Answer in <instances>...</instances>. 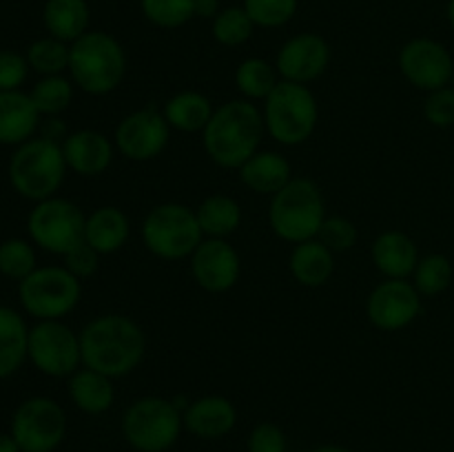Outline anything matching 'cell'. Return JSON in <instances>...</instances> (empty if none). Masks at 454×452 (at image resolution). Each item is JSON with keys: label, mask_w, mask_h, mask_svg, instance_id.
I'll return each instance as SVG.
<instances>
[{"label": "cell", "mask_w": 454, "mask_h": 452, "mask_svg": "<svg viewBox=\"0 0 454 452\" xmlns=\"http://www.w3.org/2000/svg\"><path fill=\"white\" fill-rule=\"evenodd\" d=\"M419 291L408 279H384L366 300L368 322L384 332H397L411 326L421 313Z\"/></svg>", "instance_id": "obj_15"}, {"label": "cell", "mask_w": 454, "mask_h": 452, "mask_svg": "<svg viewBox=\"0 0 454 452\" xmlns=\"http://www.w3.org/2000/svg\"><path fill=\"white\" fill-rule=\"evenodd\" d=\"M195 18H204V20H213L217 13L222 12L220 0H193Z\"/></svg>", "instance_id": "obj_43"}, {"label": "cell", "mask_w": 454, "mask_h": 452, "mask_svg": "<svg viewBox=\"0 0 454 452\" xmlns=\"http://www.w3.org/2000/svg\"><path fill=\"white\" fill-rule=\"evenodd\" d=\"M326 220V204L319 186L309 177H293L270 198L269 224L279 239L301 244L317 238Z\"/></svg>", "instance_id": "obj_5"}, {"label": "cell", "mask_w": 454, "mask_h": 452, "mask_svg": "<svg viewBox=\"0 0 454 452\" xmlns=\"http://www.w3.org/2000/svg\"><path fill=\"white\" fill-rule=\"evenodd\" d=\"M0 452H22L12 433H0Z\"/></svg>", "instance_id": "obj_44"}, {"label": "cell", "mask_w": 454, "mask_h": 452, "mask_svg": "<svg viewBox=\"0 0 454 452\" xmlns=\"http://www.w3.org/2000/svg\"><path fill=\"white\" fill-rule=\"evenodd\" d=\"M131 235L129 217L118 207H100L87 215L84 242L96 248L100 255H114L127 244Z\"/></svg>", "instance_id": "obj_24"}, {"label": "cell", "mask_w": 454, "mask_h": 452, "mask_svg": "<svg viewBox=\"0 0 454 452\" xmlns=\"http://www.w3.org/2000/svg\"><path fill=\"white\" fill-rule=\"evenodd\" d=\"M184 421L171 399L140 397L122 417V434L137 452H164L180 439Z\"/></svg>", "instance_id": "obj_9"}, {"label": "cell", "mask_w": 454, "mask_h": 452, "mask_svg": "<svg viewBox=\"0 0 454 452\" xmlns=\"http://www.w3.org/2000/svg\"><path fill=\"white\" fill-rule=\"evenodd\" d=\"M195 215H198L204 238L213 239L231 238L242 224V207H239V202L231 195L222 193L204 198L200 207L195 208Z\"/></svg>", "instance_id": "obj_28"}, {"label": "cell", "mask_w": 454, "mask_h": 452, "mask_svg": "<svg viewBox=\"0 0 454 452\" xmlns=\"http://www.w3.org/2000/svg\"><path fill=\"white\" fill-rule=\"evenodd\" d=\"M288 270L301 286L319 288L335 273V253L317 238L295 244L288 257Z\"/></svg>", "instance_id": "obj_23"}, {"label": "cell", "mask_w": 454, "mask_h": 452, "mask_svg": "<svg viewBox=\"0 0 454 452\" xmlns=\"http://www.w3.org/2000/svg\"><path fill=\"white\" fill-rule=\"evenodd\" d=\"M452 277V261L442 253H430V255L421 257L419 264H417L415 273H412V284L421 297H437L443 291H448Z\"/></svg>", "instance_id": "obj_33"}, {"label": "cell", "mask_w": 454, "mask_h": 452, "mask_svg": "<svg viewBox=\"0 0 454 452\" xmlns=\"http://www.w3.org/2000/svg\"><path fill=\"white\" fill-rule=\"evenodd\" d=\"M82 366L118 379L127 377L142 363L146 339L131 317L120 313L100 315L80 331Z\"/></svg>", "instance_id": "obj_1"}, {"label": "cell", "mask_w": 454, "mask_h": 452, "mask_svg": "<svg viewBox=\"0 0 454 452\" xmlns=\"http://www.w3.org/2000/svg\"><path fill=\"white\" fill-rule=\"evenodd\" d=\"M84 226H87V215L82 208L58 195L35 202L27 217V233L31 242L43 251L60 257L84 242Z\"/></svg>", "instance_id": "obj_10"}, {"label": "cell", "mask_w": 454, "mask_h": 452, "mask_svg": "<svg viewBox=\"0 0 454 452\" xmlns=\"http://www.w3.org/2000/svg\"><path fill=\"white\" fill-rule=\"evenodd\" d=\"M195 208L180 202H164L151 208L142 222V242L160 260H184L202 244Z\"/></svg>", "instance_id": "obj_7"}, {"label": "cell", "mask_w": 454, "mask_h": 452, "mask_svg": "<svg viewBox=\"0 0 454 452\" xmlns=\"http://www.w3.org/2000/svg\"><path fill=\"white\" fill-rule=\"evenodd\" d=\"M91 9L87 0H47L43 7V22L49 35L71 44L89 31Z\"/></svg>", "instance_id": "obj_27"}, {"label": "cell", "mask_w": 454, "mask_h": 452, "mask_svg": "<svg viewBox=\"0 0 454 452\" xmlns=\"http://www.w3.org/2000/svg\"><path fill=\"white\" fill-rule=\"evenodd\" d=\"M69 53L71 44L62 43V40L53 38V35H44V38L34 40L27 49V62L31 69L40 75H60L69 71Z\"/></svg>", "instance_id": "obj_32"}, {"label": "cell", "mask_w": 454, "mask_h": 452, "mask_svg": "<svg viewBox=\"0 0 454 452\" xmlns=\"http://www.w3.org/2000/svg\"><path fill=\"white\" fill-rule=\"evenodd\" d=\"M127 53L120 40L106 31H87L71 43L69 78L89 96H106L122 84Z\"/></svg>", "instance_id": "obj_3"}, {"label": "cell", "mask_w": 454, "mask_h": 452, "mask_svg": "<svg viewBox=\"0 0 454 452\" xmlns=\"http://www.w3.org/2000/svg\"><path fill=\"white\" fill-rule=\"evenodd\" d=\"M266 133L282 146H297L309 140L317 129L319 105L309 84L279 80L264 100Z\"/></svg>", "instance_id": "obj_6"}, {"label": "cell", "mask_w": 454, "mask_h": 452, "mask_svg": "<svg viewBox=\"0 0 454 452\" xmlns=\"http://www.w3.org/2000/svg\"><path fill=\"white\" fill-rule=\"evenodd\" d=\"M60 146L69 171L82 177L102 175L114 162L115 144L96 129H80L69 133Z\"/></svg>", "instance_id": "obj_18"}, {"label": "cell", "mask_w": 454, "mask_h": 452, "mask_svg": "<svg viewBox=\"0 0 454 452\" xmlns=\"http://www.w3.org/2000/svg\"><path fill=\"white\" fill-rule=\"evenodd\" d=\"M189 260L195 284L207 292L231 291L242 275V260L229 239L204 238Z\"/></svg>", "instance_id": "obj_17"}, {"label": "cell", "mask_w": 454, "mask_h": 452, "mask_svg": "<svg viewBox=\"0 0 454 452\" xmlns=\"http://www.w3.org/2000/svg\"><path fill=\"white\" fill-rule=\"evenodd\" d=\"M242 7L247 9L255 27L278 29L295 18L300 0H244Z\"/></svg>", "instance_id": "obj_37"}, {"label": "cell", "mask_w": 454, "mask_h": 452, "mask_svg": "<svg viewBox=\"0 0 454 452\" xmlns=\"http://www.w3.org/2000/svg\"><path fill=\"white\" fill-rule=\"evenodd\" d=\"M399 71L415 89L430 93L450 87L454 60L446 47L433 38H412L399 49Z\"/></svg>", "instance_id": "obj_14"}, {"label": "cell", "mask_w": 454, "mask_h": 452, "mask_svg": "<svg viewBox=\"0 0 454 452\" xmlns=\"http://www.w3.org/2000/svg\"><path fill=\"white\" fill-rule=\"evenodd\" d=\"M419 248L402 230H384L372 242V261L386 279H406L419 264Z\"/></svg>", "instance_id": "obj_21"}, {"label": "cell", "mask_w": 454, "mask_h": 452, "mask_svg": "<svg viewBox=\"0 0 454 452\" xmlns=\"http://www.w3.org/2000/svg\"><path fill=\"white\" fill-rule=\"evenodd\" d=\"M331 44L319 34H297L282 44L275 58V69L279 78L288 82L309 84L324 75L331 65Z\"/></svg>", "instance_id": "obj_16"}, {"label": "cell", "mask_w": 454, "mask_h": 452, "mask_svg": "<svg viewBox=\"0 0 454 452\" xmlns=\"http://www.w3.org/2000/svg\"><path fill=\"white\" fill-rule=\"evenodd\" d=\"M184 428L200 439H222L238 424L233 401L222 394H207L189 403L182 415Z\"/></svg>", "instance_id": "obj_19"}, {"label": "cell", "mask_w": 454, "mask_h": 452, "mask_svg": "<svg viewBox=\"0 0 454 452\" xmlns=\"http://www.w3.org/2000/svg\"><path fill=\"white\" fill-rule=\"evenodd\" d=\"M27 359L38 372L47 377H71L82 368V350H80V332L67 326L62 319L38 322L29 328Z\"/></svg>", "instance_id": "obj_11"}, {"label": "cell", "mask_w": 454, "mask_h": 452, "mask_svg": "<svg viewBox=\"0 0 454 452\" xmlns=\"http://www.w3.org/2000/svg\"><path fill=\"white\" fill-rule=\"evenodd\" d=\"M12 437L22 452H53L67 434V415L51 397H29L12 417Z\"/></svg>", "instance_id": "obj_12"}, {"label": "cell", "mask_w": 454, "mask_h": 452, "mask_svg": "<svg viewBox=\"0 0 454 452\" xmlns=\"http://www.w3.org/2000/svg\"><path fill=\"white\" fill-rule=\"evenodd\" d=\"M74 87L71 78L65 75H43L38 82L34 84V89L29 91L31 100H34L35 109L40 111V115H60L62 111L69 109L71 100H74Z\"/></svg>", "instance_id": "obj_31"}, {"label": "cell", "mask_w": 454, "mask_h": 452, "mask_svg": "<svg viewBox=\"0 0 454 452\" xmlns=\"http://www.w3.org/2000/svg\"><path fill=\"white\" fill-rule=\"evenodd\" d=\"M446 13H448V22H450V27H452V31H454V0H448Z\"/></svg>", "instance_id": "obj_46"}, {"label": "cell", "mask_w": 454, "mask_h": 452, "mask_svg": "<svg viewBox=\"0 0 454 452\" xmlns=\"http://www.w3.org/2000/svg\"><path fill=\"white\" fill-rule=\"evenodd\" d=\"M424 118L433 127H454V87H443L428 93L424 102Z\"/></svg>", "instance_id": "obj_39"}, {"label": "cell", "mask_w": 454, "mask_h": 452, "mask_svg": "<svg viewBox=\"0 0 454 452\" xmlns=\"http://www.w3.org/2000/svg\"><path fill=\"white\" fill-rule=\"evenodd\" d=\"M29 326L18 310L0 304V381L16 375L27 362Z\"/></svg>", "instance_id": "obj_26"}, {"label": "cell", "mask_w": 454, "mask_h": 452, "mask_svg": "<svg viewBox=\"0 0 454 452\" xmlns=\"http://www.w3.org/2000/svg\"><path fill=\"white\" fill-rule=\"evenodd\" d=\"M67 167L60 142L49 137H31L16 146L7 164V177L12 189L20 198L43 202L53 198L65 182Z\"/></svg>", "instance_id": "obj_4"}, {"label": "cell", "mask_w": 454, "mask_h": 452, "mask_svg": "<svg viewBox=\"0 0 454 452\" xmlns=\"http://www.w3.org/2000/svg\"><path fill=\"white\" fill-rule=\"evenodd\" d=\"M213 111H215V106L204 93L180 91L168 97L162 113L171 129H177L182 133H202L211 120Z\"/></svg>", "instance_id": "obj_29"}, {"label": "cell", "mask_w": 454, "mask_h": 452, "mask_svg": "<svg viewBox=\"0 0 454 452\" xmlns=\"http://www.w3.org/2000/svg\"><path fill=\"white\" fill-rule=\"evenodd\" d=\"M238 173L247 189H251L257 195H270V198L293 180L291 162L278 151L264 149H260L253 158H248L238 168Z\"/></svg>", "instance_id": "obj_22"}, {"label": "cell", "mask_w": 454, "mask_h": 452, "mask_svg": "<svg viewBox=\"0 0 454 452\" xmlns=\"http://www.w3.org/2000/svg\"><path fill=\"white\" fill-rule=\"evenodd\" d=\"M29 62L22 53L3 49L0 51V91H18L29 75Z\"/></svg>", "instance_id": "obj_40"}, {"label": "cell", "mask_w": 454, "mask_h": 452, "mask_svg": "<svg viewBox=\"0 0 454 452\" xmlns=\"http://www.w3.org/2000/svg\"><path fill=\"white\" fill-rule=\"evenodd\" d=\"M248 452H286V434L278 424L262 421L251 430Z\"/></svg>", "instance_id": "obj_42"}, {"label": "cell", "mask_w": 454, "mask_h": 452, "mask_svg": "<svg viewBox=\"0 0 454 452\" xmlns=\"http://www.w3.org/2000/svg\"><path fill=\"white\" fill-rule=\"evenodd\" d=\"M264 115L255 102L231 100L213 111L202 131V146L208 158L222 168L238 171L248 158L260 151L264 137Z\"/></svg>", "instance_id": "obj_2"}, {"label": "cell", "mask_w": 454, "mask_h": 452, "mask_svg": "<svg viewBox=\"0 0 454 452\" xmlns=\"http://www.w3.org/2000/svg\"><path fill=\"white\" fill-rule=\"evenodd\" d=\"M100 257L102 255L96 248H91L87 242H82L75 248H71V251L62 257V260H65L62 266L82 282V279L93 277V275L98 273V269H100Z\"/></svg>", "instance_id": "obj_41"}, {"label": "cell", "mask_w": 454, "mask_h": 452, "mask_svg": "<svg viewBox=\"0 0 454 452\" xmlns=\"http://www.w3.org/2000/svg\"><path fill=\"white\" fill-rule=\"evenodd\" d=\"M253 29H255V22L251 20L244 7H222V12L211 20V34L222 47H239L248 43Z\"/></svg>", "instance_id": "obj_34"}, {"label": "cell", "mask_w": 454, "mask_h": 452, "mask_svg": "<svg viewBox=\"0 0 454 452\" xmlns=\"http://www.w3.org/2000/svg\"><path fill=\"white\" fill-rule=\"evenodd\" d=\"M309 452H353V450H348V448H344V446H319V448H313V450H309Z\"/></svg>", "instance_id": "obj_45"}, {"label": "cell", "mask_w": 454, "mask_h": 452, "mask_svg": "<svg viewBox=\"0 0 454 452\" xmlns=\"http://www.w3.org/2000/svg\"><path fill=\"white\" fill-rule=\"evenodd\" d=\"M279 80L275 65L264 58H247L235 69V87L247 100H266Z\"/></svg>", "instance_id": "obj_30"}, {"label": "cell", "mask_w": 454, "mask_h": 452, "mask_svg": "<svg viewBox=\"0 0 454 452\" xmlns=\"http://www.w3.org/2000/svg\"><path fill=\"white\" fill-rule=\"evenodd\" d=\"M82 282L65 266H38L18 282V300L22 310L35 322L65 319L78 306Z\"/></svg>", "instance_id": "obj_8"}, {"label": "cell", "mask_w": 454, "mask_h": 452, "mask_svg": "<svg viewBox=\"0 0 454 452\" xmlns=\"http://www.w3.org/2000/svg\"><path fill=\"white\" fill-rule=\"evenodd\" d=\"M357 226L344 215H326L322 229H319L317 239L324 246L331 248L333 253H344L357 244Z\"/></svg>", "instance_id": "obj_38"}, {"label": "cell", "mask_w": 454, "mask_h": 452, "mask_svg": "<svg viewBox=\"0 0 454 452\" xmlns=\"http://www.w3.org/2000/svg\"><path fill=\"white\" fill-rule=\"evenodd\" d=\"M40 111L25 91H0V144L20 146L40 129Z\"/></svg>", "instance_id": "obj_20"}, {"label": "cell", "mask_w": 454, "mask_h": 452, "mask_svg": "<svg viewBox=\"0 0 454 452\" xmlns=\"http://www.w3.org/2000/svg\"><path fill=\"white\" fill-rule=\"evenodd\" d=\"M140 9L160 29H177L195 18L193 0H140Z\"/></svg>", "instance_id": "obj_36"}, {"label": "cell", "mask_w": 454, "mask_h": 452, "mask_svg": "<svg viewBox=\"0 0 454 452\" xmlns=\"http://www.w3.org/2000/svg\"><path fill=\"white\" fill-rule=\"evenodd\" d=\"M38 269L34 242L22 238H9L0 244V275L22 282L27 275Z\"/></svg>", "instance_id": "obj_35"}, {"label": "cell", "mask_w": 454, "mask_h": 452, "mask_svg": "<svg viewBox=\"0 0 454 452\" xmlns=\"http://www.w3.org/2000/svg\"><path fill=\"white\" fill-rule=\"evenodd\" d=\"M171 127L162 111L153 105L131 111L118 122L114 133V144L131 162H149L162 155L167 149Z\"/></svg>", "instance_id": "obj_13"}, {"label": "cell", "mask_w": 454, "mask_h": 452, "mask_svg": "<svg viewBox=\"0 0 454 452\" xmlns=\"http://www.w3.org/2000/svg\"><path fill=\"white\" fill-rule=\"evenodd\" d=\"M69 397L78 410L87 415H102L115 401L114 379L82 366L69 377Z\"/></svg>", "instance_id": "obj_25"}, {"label": "cell", "mask_w": 454, "mask_h": 452, "mask_svg": "<svg viewBox=\"0 0 454 452\" xmlns=\"http://www.w3.org/2000/svg\"><path fill=\"white\" fill-rule=\"evenodd\" d=\"M452 87H454V75H452Z\"/></svg>", "instance_id": "obj_47"}]
</instances>
